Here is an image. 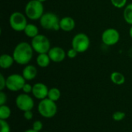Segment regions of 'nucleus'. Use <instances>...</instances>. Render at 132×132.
Returning <instances> with one entry per match:
<instances>
[{
    "label": "nucleus",
    "instance_id": "nucleus-1",
    "mask_svg": "<svg viewBox=\"0 0 132 132\" xmlns=\"http://www.w3.org/2000/svg\"><path fill=\"white\" fill-rule=\"evenodd\" d=\"M33 51L31 44L26 42L18 43L12 53L15 63L19 65H27L32 58Z\"/></svg>",
    "mask_w": 132,
    "mask_h": 132
},
{
    "label": "nucleus",
    "instance_id": "nucleus-2",
    "mask_svg": "<svg viewBox=\"0 0 132 132\" xmlns=\"http://www.w3.org/2000/svg\"><path fill=\"white\" fill-rule=\"evenodd\" d=\"M44 7L43 2L38 0H30L25 7V14L31 20L40 19L44 14Z\"/></svg>",
    "mask_w": 132,
    "mask_h": 132
},
{
    "label": "nucleus",
    "instance_id": "nucleus-3",
    "mask_svg": "<svg viewBox=\"0 0 132 132\" xmlns=\"http://www.w3.org/2000/svg\"><path fill=\"white\" fill-rule=\"evenodd\" d=\"M39 114L45 118H52L57 113V105L55 101L47 98L41 100L38 104Z\"/></svg>",
    "mask_w": 132,
    "mask_h": 132
},
{
    "label": "nucleus",
    "instance_id": "nucleus-4",
    "mask_svg": "<svg viewBox=\"0 0 132 132\" xmlns=\"http://www.w3.org/2000/svg\"><path fill=\"white\" fill-rule=\"evenodd\" d=\"M60 21L58 15L53 12H46L44 13L39 19V23L41 26L48 30L58 31L60 29Z\"/></svg>",
    "mask_w": 132,
    "mask_h": 132
},
{
    "label": "nucleus",
    "instance_id": "nucleus-5",
    "mask_svg": "<svg viewBox=\"0 0 132 132\" xmlns=\"http://www.w3.org/2000/svg\"><path fill=\"white\" fill-rule=\"evenodd\" d=\"M31 46L33 50L38 54L48 53V52L51 49L50 39L46 36L42 34H39L32 39Z\"/></svg>",
    "mask_w": 132,
    "mask_h": 132
},
{
    "label": "nucleus",
    "instance_id": "nucleus-6",
    "mask_svg": "<svg viewBox=\"0 0 132 132\" xmlns=\"http://www.w3.org/2000/svg\"><path fill=\"white\" fill-rule=\"evenodd\" d=\"M90 41L88 36L85 33H77L72 39L71 45L72 48L79 53L86 52L90 47Z\"/></svg>",
    "mask_w": 132,
    "mask_h": 132
},
{
    "label": "nucleus",
    "instance_id": "nucleus-7",
    "mask_svg": "<svg viewBox=\"0 0 132 132\" xmlns=\"http://www.w3.org/2000/svg\"><path fill=\"white\" fill-rule=\"evenodd\" d=\"M27 24L26 15L23 13L20 12H14L10 15L9 25L13 30L16 32L24 31Z\"/></svg>",
    "mask_w": 132,
    "mask_h": 132
},
{
    "label": "nucleus",
    "instance_id": "nucleus-8",
    "mask_svg": "<svg viewBox=\"0 0 132 132\" xmlns=\"http://www.w3.org/2000/svg\"><path fill=\"white\" fill-rule=\"evenodd\" d=\"M26 84V80L22 75L13 73L6 78V88L12 92L21 90Z\"/></svg>",
    "mask_w": 132,
    "mask_h": 132
},
{
    "label": "nucleus",
    "instance_id": "nucleus-9",
    "mask_svg": "<svg viewBox=\"0 0 132 132\" xmlns=\"http://www.w3.org/2000/svg\"><path fill=\"white\" fill-rule=\"evenodd\" d=\"M15 105L17 108L23 112L32 111L34 108V101L32 97L28 94H20L15 98Z\"/></svg>",
    "mask_w": 132,
    "mask_h": 132
},
{
    "label": "nucleus",
    "instance_id": "nucleus-10",
    "mask_svg": "<svg viewBox=\"0 0 132 132\" xmlns=\"http://www.w3.org/2000/svg\"><path fill=\"white\" fill-rule=\"evenodd\" d=\"M103 43L107 46H114L117 44L120 40L119 32L114 28H109L105 29L101 36Z\"/></svg>",
    "mask_w": 132,
    "mask_h": 132
},
{
    "label": "nucleus",
    "instance_id": "nucleus-11",
    "mask_svg": "<svg viewBox=\"0 0 132 132\" xmlns=\"http://www.w3.org/2000/svg\"><path fill=\"white\" fill-rule=\"evenodd\" d=\"M49 90L47 86L43 83H36L32 86V94L38 100H43L47 98Z\"/></svg>",
    "mask_w": 132,
    "mask_h": 132
},
{
    "label": "nucleus",
    "instance_id": "nucleus-12",
    "mask_svg": "<svg viewBox=\"0 0 132 132\" xmlns=\"http://www.w3.org/2000/svg\"><path fill=\"white\" fill-rule=\"evenodd\" d=\"M48 55L51 61L54 63H60L64 60L67 56V53L62 47L54 46L50 50V51L48 52Z\"/></svg>",
    "mask_w": 132,
    "mask_h": 132
},
{
    "label": "nucleus",
    "instance_id": "nucleus-13",
    "mask_svg": "<svg viewBox=\"0 0 132 132\" xmlns=\"http://www.w3.org/2000/svg\"><path fill=\"white\" fill-rule=\"evenodd\" d=\"M60 29L64 32H71L76 26L74 19L70 16H65L60 21Z\"/></svg>",
    "mask_w": 132,
    "mask_h": 132
},
{
    "label": "nucleus",
    "instance_id": "nucleus-14",
    "mask_svg": "<svg viewBox=\"0 0 132 132\" xmlns=\"http://www.w3.org/2000/svg\"><path fill=\"white\" fill-rule=\"evenodd\" d=\"M37 73L38 72L36 67L33 65L29 64L23 68L22 75L26 80H32L37 76Z\"/></svg>",
    "mask_w": 132,
    "mask_h": 132
},
{
    "label": "nucleus",
    "instance_id": "nucleus-15",
    "mask_svg": "<svg viewBox=\"0 0 132 132\" xmlns=\"http://www.w3.org/2000/svg\"><path fill=\"white\" fill-rule=\"evenodd\" d=\"M14 62L15 60L13 56L9 54H2L0 56V67L2 69L10 68L13 65Z\"/></svg>",
    "mask_w": 132,
    "mask_h": 132
},
{
    "label": "nucleus",
    "instance_id": "nucleus-16",
    "mask_svg": "<svg viewBox=\"0 0 132 132\" xmlns=\"http://www.w3.org/2000/svg\"><path fill=\"white\" fill-rule=\"evenodd\" d=\"M50 58L48 53H41L39 54L36 57V63L39 67L45 68L47 67L50 63Z\"/></svg>",
    "mask_w": 132,
    "mask_h": 132
},
{
    "label": "nucleus",
    "instance_id": "nucleus-17",
    "mask_svg": "<svg viewBox=\"0 0 132 132\" xmlns=\"http://www.w3.org/2000/svg\"><path fill=\"white\" fill-rule=\"evenodd\" d=\"M26 34V36L29 37V38H34L35 36H36L37 35H39V29L38 27L34 25V24H31V23H28L27 26H26L24 31H23Z\"/></svg>",
    "mask_w": 132,
    "mask_h": 132
},
{
    "label": "nucleus",
    "instance_id": "nucleus-18",
    "mask_svg": "<svg viewBox=\"0 0 132 132\" xmlns=\"http://www.w3.org/2000/svg\"><path fill=\"white\" fill-rule=\"evenodd\" d=\"M111 80L116 85H122L125 82V77L121 73L114 71L111 74Z\"/></svg>",
    "mask_w": 132,
    "mask_h": 132
},
{
    "label": "nucleus",
    "instance_id": "nucleus-19",
    "mask_svg": "<svg viewBox=\"0 0 132 132\" xmlns=\"http://www.w3.org/2000/svg\"><path fill=\"white\" fill-rule=\"evenodd\" d=\"M61 97V92L60 90L56 88V87H52L49 90V93H48V98L56 102Z\"/></svg>",
    "mask_w": 132,
    "mask_h": 132
},
{
    "label": "nucleus",
    "instance_id": "nucleus-20",
    "mask_svg": "<svg viewBox=\"0 0 132 132\" xmlns=\"http://www.w3.org/2000/svg\"><path fill=\"white\" fill-rule=\"evenodd\" d=\"M123 15L125 22L132 26V3L125 6Z\"/></svg>",
    "mask_w": 132,
    "mask_h": 132
},
{
    "label": "nucleus",
    "instance_id": "nucleus-21",
    "mask_svg": "<svg viewBox=\"0 0 132 132\" xmlns=\"http://www.w3.org/2000/svg\"><path fill=\"white\" fill-rule=\"evenodd\" d=\"M11 116V109L7 105L0 106V120H7Z\"/></svg>",
    "mask_w": 132,
    "mask_h": 132
},
{
    "label": "nucleus",
    "instance_id": "nucleus-22",
    "mask_svg": "<svg viewBox=\"0 0 132 132\" xmlns=\"http://www.w3.org/2000/svg\"><path fill=\"white\" fill-rule=\"evenodd\" d=\"M112 118L115 121H121L125 118V113L123 111H116L113 114Z\"/></svg>",
    "mask_w": 132,
    "mask_h": 132
},
{
    "label": "nucleus",
    "instance_id": "nucleus-23",
    "mask_svg": "<svg viewBox=\"0 0 132 132\" xmlns=\"http://www.w3.org/2000/svg\"><path fill=\"white\" fill-rule=\"evenodd\" d=\"M111 4L118 9H121L124 8L126 5L127 0H111Z\"/></svg>",
    "mask_w": 132,
    "mask_h": 132
},
{
    "label": "nucleus",
    "instance_id": "nucleus-24",
    "mask_svg": "<svg viewBox=\"0 0 132 132\" xmlns=\"http://www.w3.org/2000/svg\"><path fill=\"white\" fill-rule=\"evenodd\" d=\"M0 125H1V131L0 132H10V126L6 120H0Z\"/></svg>",
    "mask_w": 132,
    "mask_h": 132
},
{
    "label": "nucleus",
    "instance_id": "nucleus-25",
    "mask_svg": "<svg viewBox=\"0 0 132 132\" xmlns=\"http://www.w3.org/2000/svg\"><path fill=\"white\" fill-rule=\"evenodd\" d=\"M43 128V124L41 121H35L32 124V129H34L36 131H42Z\"/></svg>",
    "mask_w": 132,
    "mask_h": 132
},
{
    "label": "nucleus",
    "instance_id": "nucleus-26",
    "mask_svg": "<svg viewBox=\"0 0 132 132\" xmlns=\"http://www.w3.org/2000/svg\"><path fill=\"white\" fill-rule=\"evenodd\" d=\"M77 53H78L77 51H76L74 49L71 48V49H70V50L67 52V56L70 59H73V58H75V57L77 56Z\"/></svg>",
    "mask_w": 132,
    "mask_h": 132
},
{
    "label": "nucleus",
    "instance_id": "nucleus-27",
    "mask_svg": "<svg viewBox=\"0 0 132 132\" xmlns=\"http://www.w3.org/2000/svg\"><path fill=\"white\" fill-rule=\"evenodd\" d=\"M22 90L23 91V93H25V94H29V93H32V86L31 85V84H24V86H23V87H22Z\"/></svg>",
    "mask_w": 132,
    "mask_h": 132
},
{
    "label": "nucleus",
    "instance_id": "nucleus-28",
    "mask_svg": "<svg viewBox=\"0 0 132 132\" xmlns=\"http://www.w3.org/2000/svg\"><path fill=\"white\" fill-rule=\"evenodd\" d=\"M6 87V79L2 74H0V90L2 91Z\"/></svg>",
    "mask_w": 132,
    "mask_h": 132
},
{
    "label": "nucleus",
    "instance_id": "nucleus-29",
    "mask_svg": "<svg viewBox=\"0 0 132 132\" xmlns=\"http://www.w3.org/2000/svg\"><path fill=\"white\" fill-rule=\"evenodd\" d=\"M7 101V96L6 94L4 93L3 91L0 92V106L1 105H5Z\"/></svg>",
    "mask_w": 132,
    "mask_h": 132
},
{
    "label": "nucleus",
    "instance_id": "nucleus-30",
    "mask_svg": "<svg viewBox=\"0 0 132 132\" xmlns=\"http://www.w3.org/2000/svg\"><path fill=\"white\" fill-rule=\"evenodd\" d=\"M23 117L27 121H30L33 118V114L32 112V111H25L24 114H23Z\"/></svg>",
    "mask_w": 132,
    "mask_h": 132
},
{
    "label": "nucleus",
    "instance_id": "nucleus-31",
    "mask_svg": "<svg viewBox=\"0 0 132 132\" xmlns=\"http://www.w3.org/2000/svg\"><path fill=\"white\" fill-rule=\"evenodd\" d=\"M24 132H39V131H35L34 129H28V130H26V131H25Z\"/></svg>",
    "mask_w": 132,
    "mask_h": 132
},
{
    "label": "nucleus",
    "instance_id": "nucleus-32",
    "mask_svg": "<svg viewBox=\"0 0 132 132\" xmlns=\"http://www.w3.org/2000/svg\"><path fill=\"white\" fill-rule=\"evenodd\" d=\"M129 35H130V36L131 37V39H132V26H131L130 29H129Z\"/></svg>",
    "mask_w": 132,
    "mask_h": 132
},
{
    "label": "nucleus",
    "instance_id": "nucleus-33",
    "mask_svg": "<svg viewBox=\"0 0 132 132\" xmlns=\"http://www.w3.org/2000/svg\"><path fill=\"white\" fill-rule=\"evenodd\" d=\"M38 1H39V2H43H43H46V0H38Z\"/></svg>",
    "mask_w": 132,
    "mask_h": 132
},
{
    "label": "nucleus",
    "instance_id": "nucleus-34",
    "mask_svg": "<svg viewBox=\"0 0 132 132\" xmlns=\"http://www.w3.org/2000/svg\"><path fill=\"white\" fill-rule=\"evenodd\" d=\"M44 132H48V131H44Z\"/></svg>",
    "mask_w": 132,
    "mask_h": 132
}]
</instances>
